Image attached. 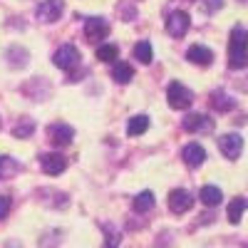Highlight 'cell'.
<instances>
[{"label":"cell","instance_id":"obj_1","mask_svg":"<svg viewBox=\"0 0 248 248\" xmlns=\"http://www.w3.org/2000/svg\"><path fill=\"white\" fill-rule=\"evenodd\" d=\"M229 65L233 70L248 67V30L233 28L229 40Z\"/></svg>","mask_w":248,"mask_h":248},{"label":"cell","instance_id":"obj_2","mask_svg":"<svg viewBox=\"0 0 248 248\" xmlns=\"http://www.w3.org/2000/svg\"><path fill=\"white\" fill-rule=\"evenodd\" d=\"M167 97H169V105L174 109H186V107H191V102H194L191 90L184 87L181 82H171L169 90H167Z\"/></svg>","mask_w":248,"mask_h":248},{"label":"cell","instance_id":"obj_3","mask_svg":"<svg viewBox=\"0 0 248 248\" xmlns=\"http://www.w3.org/2000/svg\"><path fill=\"white\" fill-rule=\"evenodd\" d=\"M79 50L75 47V45H62L57 52H55V65L60 67V70H75L77 65H79Z\"/></svg>","mask_w":248,"mask_h":248},{"label":"cell","instance_id":"obj_4","mask_svg":"<svg viewBox=\"0 0 248 248\" xmlns=\"http://www.w3.org/2000/svg\"><path fill=\"white\" fill-rule=\"evenodd\" d=\"M189 28H191V20H189V13H184V10H174L167 20V32L171 37H184L189 32Z\"/></svg>","mask_w":248,"mask_h":248},{"label":"cell","instance_id":"obj_5","mask_svg":"<svg viewBox=\"0 0 248 248\" xmlns=\"http://www.w3.org/2000/svg\"><path fill=\"white\" fill-rule=\"evenodd\" d=\"M47 137H50L52 144L65 147V144H70L75 139V129L70 127V124H65V122H55V124H50V127H47Z\"/></svg>","mask_w":248,"mask_h":248},{"label":"cell","instance_id":"obj_6","mask_svg":"<svg viewBox=\"0 0 248 248\" xmlns=\"http://www.w3.org/2000/svg\"><path fill=\"white\" fill-rule=\"evenodd\" d=\"M62 10H65L62 0H43V3L37 5V17L43 20V23H55V20H60Z\"/></svg>","mask_w":248,"mask_h":248},{"label":"cell","instance_id":"obj_7","mask_svg":"<svg viewBox=\"0 0 248 248\" xmlns=\"http://www.w3.org/2000/svg\"><path fill=\"white\" fill-rule=\"evenodd\" d=\"M109 35V23L105 17H90L85 23V37L90 40V43H94V40H105Z\"/></svg>","mask_w":248,"mask_h":248},{"label":"cell","instance_id":"obj_8","mask_svg":"<svg viewBox=\"0 0 248 248\" xmlns=\"http://www.w3.org/2000/svg\"><path fill=\"white\" fill-rule=\"evenodd\" d=\"M194 206V196L186 191V189H174L169 194V209L174 214H186Z\"/></svg>","mask_w":248,"mask_h":248},{"label":"cell","instance_id":"obj_9","mask_svg":"<svg viewBox=\"0 0 248 248\" xmlns=\"http://www.w3.org/2000/svg\"><path fill=\"white\" fill-rule=\"evenodd\" d=\"M218 147H221L226 159H238L241 152H243V139L238 134H223L218 139Z\"/></svg>","mask_w":248,"mask_h":248},{"label":"cell","instance_id":"obj_10","mask_svg":"<svg viewBox=\"0 0 248 248\" xmlns=\"http://www.w3.org/2000/svg\"><path fill=\"white\" fill-rule=\"evenodd\" d=\"M40 164H43V171L50 176H57L67 169V159L62 154H43L40 156Z\"/></svg>","mask_w":248,"mask_h":248},{"label":"cell","instance_id":"obj_11","mask_svg":"<svg viewBox=\"0 0 248 248\" xmlns=\"http://www.w3.org/2000/svg\"><path fill=\"white\" fill-rule=\"evenodd\" d=\"M184 129L186 132H211L214 119H209L206 114H186L184 117Z\"/></svg>","mask_w":248,"mask_h":248},{"label":"cell","instance_id":"obj_12","mask_svg":"<svg viewBox=\"0 0 248 248\" xmlns=\"http://www.w3.org/2000/svg\"><path fill=\"white\" fill-rule=\"evenodd\" d=\"M181 156H184V161L189 164V167H201L203 159H206V152H203L201 144H186Z\"/></svg>","mask_w":248,"mask_h":248},{"label":"cell","instance_id":"obj_13","mask_svg":"<svg viewBox=\"0 0 248 248\" xmlns=\"http://www.w3.org/2000/svg\"><path fill=\"white\" fill-rule=\"evenodd\" d=\"M186 57H189L191 62H196V65H211L214 52L209 47H203V45H191L189 52H186Z\"/></svg>","mask_w":248,"mask_h":248},{"label":"cell","instance_id":"obj_14","mask_svg":"<svg viewBox=\"0 0 248 248\" xmlns=\"http://www.w3.org/2000/svg\"><path fill=\"white\" fill-rule=\"evenodd\" d=\"M147 129H149V117H147V114H137V117H132L129 124H127V134H129V137H139V134H144Z\"/></svg>","mask_w":248,"mask_h":248},{"label":"cell","instance_id":"obj_15","mask_svg":"<svg viewBox=\"0 0 248 248\" xmlns=\"http://www.w3.org/2000/svg\"><path fill=\"white\" fill-rule=\"evenodd\" d=\"M199 199H201L206 206H218L221 199H223V194H221L218 186H203L201 194H199Z\"/></svg>","mask_w":248,"mask_h":248},{"label":"cell","instance_id":"obj_16","mask_svg":"<svg viewBox=\"0 0 248 248\" xmlns=\"http://www.w3.org/2000/svg\"><path fill=\"white\" fill-rule=\"evenodd\" d=\"M134 57L141 62V65H149L154 52H152V45H149V40H139V43L134 45Z\"/></svg>","mask_w":248,"mask_h":248},{"label":"cell","instance_id":"obj_17","mask_svg":"<svg viewBox=\"0 0 248 248\" xmlns=\"http://www.w3.org/2000/svg\"><path fill=\"white\" fill-rule=\"evenodd\" d=\"M35 132V122L30 119V117H23L15 127H13V137H17V139H28L30 134Z\"/></svg>","mask_w":248,"mask_h":248},{"label":"cell","instance_id":"obj_18","mask_svg":"<svg viewBox=\"0 0 248 248\" xmlns=\"http://www.w3.org/2000/svg\"><path fill=\"white\" fill-rule=\"evenodd\" d=\"M134 211H139V214H147L152 206H154V194L152 191H141V194H137L134 196Z\"/></svg>","mask_w":248,"mask_h":248},{"label":"cell","instance_id":"obj_19","mask_svg":"<svg viewBox=\"0 0 248 248\" xmlns=\"http://www.w3.org/2000/svg\"><path fill=\"white\" fill-rule=\"evenodd\" d=\"M112 77L119 82V85H127V82L132 79V67L127 65V62H114V67H112Z\"/></svg>","mask_w":248,"mask_h":248},{"label":"cell","instance_id":"obj_20","mask_svg":"<svg viewBox=\"0 0 248 248\" xmlns=\"http://www.w3.org/2000/svg\"><path fill=\"white\" fill-rule=\"evenodd\" d=\"M211 105H214L218 112H229V109H233L236 102H233L229 94H223V92H214V94H211Z\"/></svg>","mask_w":248,"mask_h":248},{"label":"cell","instance_id":"obj_21","mask_svg":"<svg viewBox=\"0 0 248 248\" xmlns=\"http://www.w3.org/2000/svg\"><path fill=\"white\" fill-rule=\"evenodd\" d=\"M243 211H246V201H243V199H233V201L229 203V221H231V223H238L241 216H243Z\"/></svg>","mask_w":248,"mask_h":248},{"label":"cell","instance_id":"obj_22","mask_svg":"<svg viewBox=\"0 0 248 248\" xmlns=\"http://www.w3.org/2000/svg\"><path fill=\"white\" fill-rule=\"evenodd\" d=\"M117 55H119L117 45H99L97 47V60H102V62H114Z\"/></svg>","mask_w":248,"mask_h":248},{"label":"cell","instance_id":"obj_23","mask_svg":"<svg viewBox=\"0 0 248 248\" xmlns=\"http://www.w3.org/2000/svg\"><path fill=\"white\" fill-rule=\"evenodd\" d=\"M17 169H20V167H17V161H15V159H10V156H0V179L13 176Z\"/></svg>","mask_w":248,"mask_h":248},{"label":"cell","instance_id":"obj_24","mask_svg":"<svg viewBox=\"0 0 248 248\" xmlns=\"http://www.w3.org/2000/svg\"><path fill=\"white\" fill-rule=\"evenodd\" d=\"M10 211V199L8 196H0V218H5Z\"/></svg>","mask_w":248,"mask_h":248},{"label":"cell","instance_id":"obj_25","mask_svg":"<svg viewBox=\"0 0 248 248\" xmlns=\"http://www.w3.org/2000/svg\"><path fill=\"white\" fill-rule=\"evenodd\" d=\"M221 8V0H203V10L211 13V10H218Z\"/></svg>","mask_w":248,"mask_h":248},{"label":"cell","instance_id":"obj_26","mask_svg":"<svg viewBox=\"0 0 248 248\" xmlns=\"http://www.w3.org/2000/svg\"><path fill=\"white\" fill-rule=\"evenodd\" d=\"M117 246H119V233H117V231H114V233L109 231V233H107V248H117Z\"/></svg>","mask_w":248,"mask_h":248}]
</instances>
